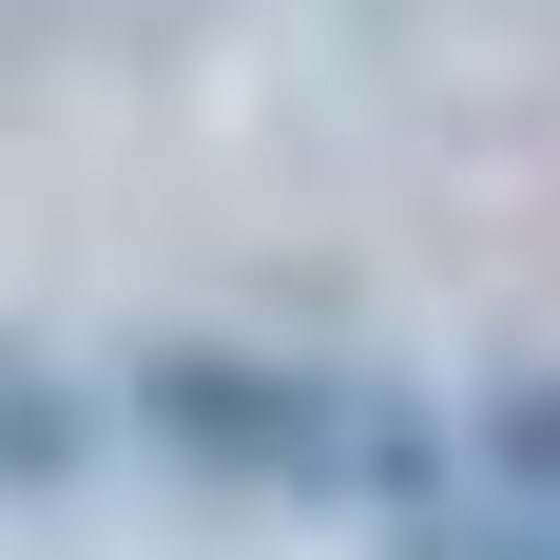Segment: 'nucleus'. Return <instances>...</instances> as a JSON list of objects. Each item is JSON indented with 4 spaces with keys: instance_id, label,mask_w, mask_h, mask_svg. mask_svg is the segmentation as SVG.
I'll return each mask as SVG.
<instances>
[{
    "instance_id": "obj_1",
    "label": "nucleus",
    "mask_w": 560,
    "mask_h": 560,
    "mask_svg": "<svg viewBox=\"0 0 560 560\" xmlns=\"http://www.w3.org/2000/svg\"><path fill=\"white\" fill-rule=\"evenodd\" d=\"M116 425L174 464V483H232V503H348V522H445V425L387 387V368H329V348H136Z\"/></svg>"
},
{
    "instance_id": "obj_2",
    "label": "nucleus",
    "mask_w": 560,
    "mask_h": 560,
    "mask_svg": "<svg viewBox=\"0 0 560 560\" xmlns=\"http://www.w3.org/2000/svg\"><path fill=\"white\" fill-rule=\"evenodd\" d=\"M78 445H97V406H78V368H39V348L0 329V503H39V483H78Z\"/></svg>"
},
{
    "instance_id": "obj_3",
    "label": "nucleus",
    "mask_w": 560,
    "mask_h": 560,
    "mask_svg": "<svg viewBox=\"0 0 560 560\" xmlns=\"http://www.w3.org/2000/svg\"><path fill=\"white\" fill-rule=\"evenodd\" d=\"M483 483H503L522 522H560V368H522V387H483Z\"/></svg>"
},
{
    "instance_id": "obj_4",
    "label": "nucleus",
    "mask_w": 560,
    "mask_h": 560,
    "mask_svg": "<svg viewBox=\"0 0 560 560\" xmlns=\"http://www.w3.org/2000/svg\"><path fill=\"white\" fill-rule=\"evenodd\" d=\"M406 560H560V522H464L445 503V522H406Z\"/></svg>"
}]
</instances>
